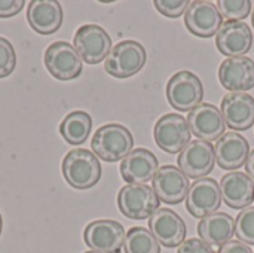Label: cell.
<instances>
[{
  "label": "cell",
  "instance_id": "6da1fadb",
  "mask_svg": "<svg viewBox=\"0 0 254 253\" xmlns=\"http://www.w3.org/2000/svg\"><path fill=\"white\" fill-rule=\"evenodd\" d=\"M134 148L131 131L121 124L101 125L91 140V149L95 157L106 163L122 161Z\"/></svg>",
  "mask_w": 254,
  "mask_h": 253
},
{
  "label": "cell",
  "instance_id": "7a4b0ae2",
  "mask_svg": "<svg viewBox=\"0 0 254 253\" xmlns=\"http://www.w3.org/2000/svg\"><path fill=\"white\" fill-rule=\"evenodd\" d=\"M63 176L74 189H89L101 179V164L94 152L73 149L63 160Z\"/></svg>",
  "mask_w": 254,
  "mask_h": 253
},
{
  "label": "cell",
  "instance_id": "3957f363",
  "mask_svg": "<svg viewBox=\"0 0 254 253\" xmlns=\"http://www.w3.org/2000/svg\"><path fill=\"white\" fill-rule=\"evenodd\" d=\"M146 48L137 40H122L116 43L104 61L109 75L118 79H127L137 75L146 64Z\"/></svg>",
  "mask_w": 254,
  "mask_h": 253
},
{
  "label": "cell",
  "instance_id": "277c9868",
  "mask_svg": "<svg viewBox=\"0 0 254 253\" xmlns=\"http://www.w3.org/2000/svg\"><path fill=\"white\" fill-rule=\"evenodd\" d=\"M161 201L149 185H125L118 194V207L121 213L134 221L150 219L159 210Z\"/></svg>",
  "mask_w": 254,
  "mask_h": 253
},
{
  "label": "cell",
  "instance_id": "5b68a950",
  "mask_svg": "<svg viewBox=\"0 0 254 253\" xmlns=\"http://www.w3.org/2000/svg\"><path fill=\"white\" fill-rule=\"evenodd\" d=\"M202 82L195 73L189 70L177 72L167 84V100L179 112L193 110L202 103Z\"/></svg>",
  "mask_w": 254,
  "mask_h": 253
},
{
  "label": "cell",
  "instance_id": "8992f818",
  "mask_svg": "<svg viewBox=\"0 0 254 253\" xmlns=\"http://www.w3.org/2000/svg\"><path fill=\"white\" fill-rule=\"evenodd\" d=\"M46 70L58 81H71L82 73V58L65 40H57L51 43L43 55Z\"/></svg>",
  "mask_w": 254,
  "mask_h": 253
},
{
  "label": "cell",
  "instance_id": "52a82bcc",
  "mask_svg": "<svg viewBox=\"0 0 254 253\" xmlns=\"http://www.w3.org/2000/svg\"><path fill=\"white\" fill-rule=\"evenodd\" d=\"M155 143L167 154L182 152L190 143V128L188 119L177 113H165L153 128Z\"/></svg>",
  "mask_w": 254,
  "mask_h": 253
},
{
  "label": "cell",
  "instance_id": "ba28073f",
  "mask_svg": "<svg viewBox=\"0 0 254 253\" xmlns=\"http://www.w3.org/2000/svg\"><path fill=\"white\" fill-rule=\"evenodd\" d=\"M73 46L80 58L88 64H98L112 51V37L97 24H85L77 28Z\"/></svg>",
  "mask_w": 254,
  "mask_h": 253
},
{
  "label": "cell",
  "instance_id": "9c48e42d",
  "mask_svg": "<svg viewBox=\"0 0 254 253\" xmlns=\"http://www.w3.org/2000/svg\"><path fill=\"white\" fill-rule=\"evenodd\" d=\"M125 230L122 224L112 219H98L83 231V240L86 246L100 253H121L125 243Z\"/></svg>",
  "mask_w": 254,
  "mask_h": 253
},
{
  "label": "cell",
  "instance_id": "30bf717a",
  "mask_svg": "<svg viewBox=\"0 0 254 253\" xmlns=\"http://www.w3.org/2000/svg\"><path fill=\"white\" fill-rule=\"evenodd\" d=\"M220 206L222 192L216 179L204 177L190 185L186 197V209L193 218L204 219L213 213H217Z\"/></svg>",
  "mask_w": 254,
  "mask_h": 253
},
{
  "label": "cell",
  "instance_id": "8fae6325",
  "mask_svg": "<svg viewBox=\"0 0 254 253\" xmlns=\"http://www.w3.org/2000/svg\"><path fill=\"white\" fill-rule=\"evenodd\" d=\"M179 169L192 179H204L210 174L216 164L214 146L204 140H192L177 158Z\"/></svg>",
  "mask_w": 254,
  "mask_h": 253
},
{
  "label": "cell",
  "instance_id": "7c38bea8",
  "mask_svg": "<svg viewBox=\"0 0 254 253\" xmlns=\"http://www.w3.org/2000/svg\"><path fill=\"white\" fill-rule=\"evenodd\" d=\"M152 188L159 201L165 204H180L186 200L190 183L189 177L174 166H162L152 179Z\"/></svg>",
  "mask_w": 254,
  "mask_h": 253
},
{
  "label": "cell",
  "instance_id": "4fadbf2b",
  "mask_svg": "<svg viewBox=\"0 0 254 253\" xmlns=\"http://www.w3.org/2000/svg\"><path fill=\"white\" fill-rule=\"evenodd\" d=\"M149 231L164 248L173 249L183 245L188 230L185 221L171 209H159L149 219Z\"/></svg>",
  "mask_w": 254,
  "mask_h": 253
},
{
  "label": "cell",
  "instance_id": "5bb4252c",
  "mask_svg": "<svg viewBox=\"0 0 254 253\" xmlns=\"http://www.w3.org/2000/svg\"><path fill=\"white\" fill-rule=\"evenodd\" d=\"M222 15L213 1L195 0L190 1L185 13V25L193 36L213 37L222 27Z\"/></svg>",
  "mask_w": 254,
  "mask_h": 253
},
{
  "label": "cell",
  "instance_id": "9a60e30c",
  "mask_svg": "<svg viewBox=\"0 0 254 253\" xmlns=\"http://www.w3.org/2000/svg\"><path fill=\"white\" fill-rule=\"evenodd\" d=\"M188 125L195 137L208 143L219 140L225 134L226 128L222 112L211 103H201L198 107L190 110L188 115Z\"/></svg>",
  "mask_w": 254,
  "mask_h": 253
},
{
  "label": "cell",
  "instance_id": "2e32d148",
  "mask_svg": "<svg viewBox=\"0 0 254 253\" xmlns=\"http://www.w3.org/2000/svg\"><path fill=\"white\" fill-rule=\"evenodd\" d=\"M216 46L228 58L246 57L253 46V31L244 21H226L216 34Z\"/></svg>",
  "mask_w": 254,
  "mask_h": 253
},
{
  "label": "cell",
  "instance_id": "e0dca14e",
  "mask_svg": "<svg viewBox=\"0 0 254 253\" xmlns=\"http://www.w3.org/2000/svg\"><path fill=\"white\" fill-rule=\"evenodd\" d=\"M159 169L156 155L144 148L132 149L121 163V176L129 185H144L153 179Z\"/></svg>",
  "mask_w": 254,
  "mask_h": 253
},
{
  "label": "cell",
  "instance_id": "ac0fdd59",
  "mask_svg": "<svg viewBox=\"0 0 254 253\" xmlns=\"http://www.w3.org/2000/svg\"><path fill=\"white\" fill-rule=\"evenodd\" d=\"M225 124L235 131H246L254 125V97L247 92H229L220 103Z\"/></svg>",
  "mask_w": 254,
  "mask_h": 253
},
{
  "label": "cell",
  "instance_id": "d6986e66",
  "mask_svg": "<svg viewBox=\"0 0 254 253\" xmlns=\"http://www.w3.org/2000/svg\"><path fill=\"white\" fill-rule=\"evenodd\" d=\"M219 81L231 92H246L254 88V61L249 57L226 58L219 67Z\"/></svg>",
  "mask_w": 254,
  "mask_h": 253
},
{
  "label": "cell",
  "instance_id": "ffe728a7",
  "mask_svg": "<svg viewBox=\"0 0 254 253\" xmlns=\"http://www.w3.org/2000/svg\"><path fill=\"white\" fill-rule=\"evenodd\" d=\"M216 163L223 170H237L246 166L250 155L249 140L237 131L225 133L214 145Z\"/></svg>",
  "mask_w": 254,
  "mask_h": 253
},
{
  "label": "cell",
  "instance_id": "44dd1931",
  "mask_svg": "<svg viewBox=\"0 0 254 253\" xmlns=\"http://www.w3.org/2000/svg\"><path fill=\"white\" fill-rule=\"evenodd\" d=\"M225 204L234 210H244L254 201V180L243 171H229L220 180Z\"/></svg>",
  "mask_w": 254,
  "mask_h": 253
},
{
  "label": "cell",
  "instance_id": "7402d4cb",
  "mask_svg": "<svg viewBox=\"0 0 254 253\" xmlns=\"http://www.w3.org/2000/svg\"><path fill=\"white\" fill-rule=\"evenodd\" d=\"M27 21L39 34H52L63 24V7L55 0H33L27 7Z\"/></svg>",
  "mask_w": 254,
  "mask_h": 253
},
{
  "label": "cell",
  "instance_id": "603a6c76",
  "mask_svg": "<svg viewBox=\"0 0 254 253\" xmlns=\"http://www.w3.org/2000/svg\"><path fill=\"white\" fill-rule=\"evenodd\" d=\"M198 234L210 246H223L235 236V219L225 213H213L198 224Z\"/></svg>",
  "mask_w": 254,
  "mask_h": 253
},
{
  "label": "cell",
  "instance_id": "cb8c5ba5",
  "mask_svg": "<svg viewBox=\"0 0 254 253\" xmlns=\"http://www.w3.org/2000/svg\"><path fill=\"white\" fill-rule=\"evenodd\" d=\"M91 130H92V118L89 113L83 110L70 112L60 125V134L67 143L73 146L86 142V139L91 134Z\"/></svg>",
  "mask_w": 254,
  "mask_h": 253
},
{
  "label": "cell",
  "instance_id": "d4e9b609",
  "mask_svg": "<svg viewBox=\"0 0 254 253\" xmlns=\"http://www.w3.org/2000/svg\"><path fill=\"white\" fill-rule=\"evenodd\" d=\"M124 251L125 253H161V245L147 228L134 227L125 236Z\"/></svg>",
  "mask_w": 254,
  "mask_h": 253
},
{
  "label": "cell",
  "instance_id": "484cf974",
  "mask_svg": "<svg viewBox=\"0 0 254 253\" xmlns=\"http://www.w3.org/2000/svg\"><path fill=\"white\" fill-rule=\"evenodd\" d=\"M216 6L222 18L228 21H243L252 10L250 0H219Z\"/></svg>",
  "mask_w": 254,
  "mask_h": 253
},
{
  "label": "cell",
  "instance_id": "4316f807",
  "mask_svg": "<svg viewBox=\"0 0 254 253\" xmlns=\"http://www.w3.org/2000/svg\"><path fill=\"white\" fill-rule=\"evenodd\" d=\"M235 236L246 245H254V207L244 209L235 219Z\"/></svg>",
  "mask_w": 254,
  "mask_h": 253
},
{
  "label": "cell",
  "instance_id": "83f0119b",
  "mask_svg": "<svg viewBox=\"0 0 254 253\" xmlns=\"http://www.w3.org/2000/svg\"><path fill=\"white\" fill-rule=\"evenodd\" d=\"M16 66V55L12 43L0 36V79L9 76Z\"/></svg>",
  "mask_w": 254,
  "mask_h": 253
},
{
  "label": "cell",
  "instance_id": "f1b7e54d",
  "mask_svg": "<svg viewBox=\"0 0 254 253\" xmlns=\"http://www.w3.org/2000/svg\"><path fill=\"white\" fill-rule=\"evenodd\" d=\"M155 7L159 13L168 18H179L186 13L190 1L189 0H155Z\"/></svg>",
  "mask_w": 254,
  "mask_h": 253
},
{
  "label": "cell",
  "instance_id": "f546056e",
  "mask_svg": "<svg viewBox=\"0 0 254 253\" xmlns=\"http://www.w3.org/2000/svg\"><path fill=\"white\" fill-rule=\"evenodd\" d=\"M177 253H216L213 246L202 242L201 239H189L185 240L183 245L179 246Z\"/></svg>",
  "mask_w": 254,
  "mask_h": 253
},
{
  "label": "cell",
  "instance_id": "4dcf8cb0",
  "mask_svg": "<svg viewBox=\"0 0 254 253\" xmlns=\"http://www.w3.org/2000/svg\"><path fill=\"white\" fill-rule=\"evenodd\" d=\"M25 6L24 0H0V18L15 16Z\"/></svg>",
  "mask_w": 254,
  "mask_h": 253
},
{
  "label": "cell",
  "instance_id": "1f68e13d",
  "mask_svg": "<svg viewBox=\"0 0 254 253\" xmlns=\"http://www.w3.org/2000/svg\"><path fill=\"white\" fill-rule=\"evenodd\" d=\"M217 253H253L249 245L240 242V240H231L226 245L220 246Z\"/></svg>",
  "mask_w": 254,
  "mask_h": 253
},
{
  "label": "cell",
  "instance_id": "d6a6232c",
  "mask_svg": "<svg viewBox=\"0 0 254 253\" xmlns=\"http://www.w3.org/2000/svg\"><path fill=\"white\" fill-rule=\"evenodd\" d=\"M246 171H247V174L254 180V149L253 151H250V155H249V158H247Z\"/></svg>",
  "mask_w": 254,
  "mask_h": 253
},
{
  "label": "cell",
  "instance_id": "836d02e7",
  "mask_svg": "<svg viewBox=\"0 0 254 253\" xmlns=\"http://www.w3.org/2000/svg\"><path fill=\"white\" fill-rule=\"evenodd\" d=\"M1 230H3V219H1V213H0V236H1Z\"/></svg>",
  "mask_w": 254,
  "mask_h": 253
},
{
  "label": "cell",
  "instance_id": "e575fe53",
  "mask_svg": "<svg viewBox=\"0 0 254 253\" xmlns=\"http://www.w3.org/2000/svg\"><path fill=\"white\" fill-rule=\"evenodd\" d=\"M252 24H253V27H254V9H253V13H252Z\"/></svg>",
  "mask_w": 254,
  "mask_h": 253
},
{
  "label": "cell",
  "instance_id": "d590c367",
  "mask_svg": "<svg viewBox=\"0 0 254 253\" xmlns=\"http://www.w3.org/2000/svg\"><path fill=\"white\" fill-rule=\"evenodd\" d=\"M85 253H100V252H94V251H89V252H85Z\"/></svg>",
  "mask_w": 254,
  "mask_h": 253
}]
</instances>
